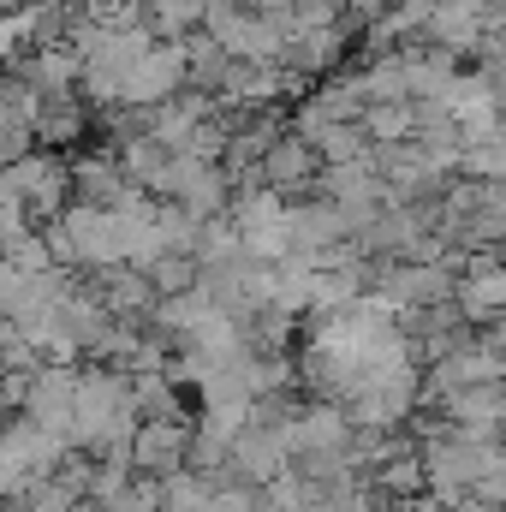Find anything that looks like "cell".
I'll list each match as a JSON object with an SVG mask.
<instances>
[{
  "label": "cell",
  "instance_id": "cell-4",
  "mask_svg": "<svg viewBox=\"0 0 506 512\" xmlns=\"http://www.w3.org/2000/svg\"><path fill=\"white\" fill-rule=\"evenodd\" d=\"M364 131H370L376 143H405V137H417V102H370Z\"/></svg>",
  "mask_w": 506,
  "mask_h": 512
},
{
  "label": "cell",
  "instance_id": "cell-2",
  "mask_svg": "<svg viewBox=\"0 0 506 512\" xmlns=\"http://www.w3.org/2000/svg\"><path fill=\"white\" fill-rule=\"evenodd\" d=\"M143 24L161 42H185L209 24V0H143Z\"/></svg>",
  "mask_w": 506,
  "mask_h": 512
},
{
  "label": "cell",
  "instance_id": "cell-3",
  "mask_svg": "<svg viewBox=\"0 0 506 512\" xmlns=\"http://www.w3.org/2000/svg\"><path fill=\"white\" fill-rule=\"evenodd\" d=\"M149 280H155V292H161V298L197 292V286H203V256H197V251H167L155 268H149Z\"/></svg>",
  "mask_w": 506,
  "mask_h": 512
},
{
  "label": "cell",
  "instance_id": "cell-1",
  "mask_svg": "<svg viewBox=\"0 0 506 512\" xmlns=\"http://www.w3.org/2000/svg\"><path fill=\"white\" fill-rule=\"evenodd\" d=\"M191 435H197V417H143L137 435H131V465L143 477H179L191 465Z\"/></svg>",
  "mask_w": 506,
  "mask_h": 512
}]
</instances>
